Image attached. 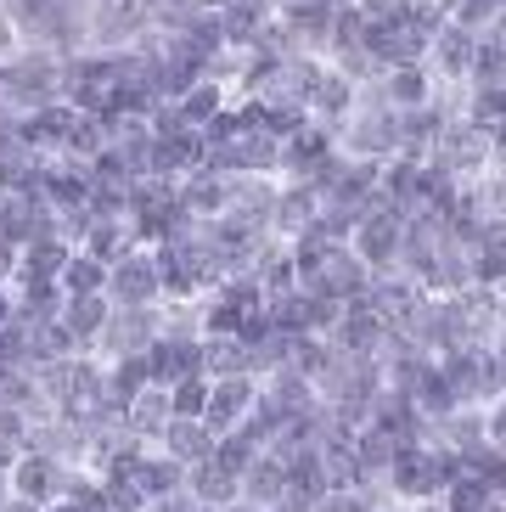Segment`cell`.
Listing matches in <instances>:
<instances>
[{
    "label": "cell",
    "mask_w": 506,
    "mask_h": 512,
    "mask_svg": "<svg viewBox=\"0 0 506 512\" xmlns=\"http://www.w3.org/2000/svg\"><path fill=\"white\" fill-rule=\"evenodd\" d=\"M107 299L119 310H141V304H158L164 287H158V265H152V248L135 242L130 254H119L107 265Z\"/></svg>",
    "instance_id": "1"
},
{
    "label": "cell",
    "mask_w": 506,
    "mask_h": 512,
    "mask_svg": "<svg viewBox=\"0 0 506 512\" xmlns=\"http://www.w3.org/2000/svg\"><path fill=\"white\" fill-rule=\"evenodd\" d=\"M253 406V383L248 372H231L220 377V383H209V406H203V422H209L214 434H225V428H237V417Z\"/></svg>",
    "instance_id": "2"
},
{
    "label": "cell",
    "mask_w": 506,
    "mask_h": 512,
    "mask_svg": "<svg viewBox=\"0 0 506 512\" xmlns=\"http://www.w3.org/2000/svg\"><path fill=\"white\" fill-rule=\"evenodd\" d=\"M107 316H113V299H107V293H79V299H62V321H68V332L79 338V349H90L96 338H102Z\"/></svg>",
    "instance_id": "3"
},
{
    "label": "cell",
    "mask_w": 506,
    "mask_h": 512,
    "mask_svg": "<svg viewBox=\"0 0 506 512\" xmlns=\"http://www.w3.org/2000/svg\"><path fill=\"white\" fill-rule=\"evenodd\" d=\"M473 51H478V40L462 23H445V29H433V40H428V57H439V68H445L450 79H462L467 68H473Z\"/></svg>",
    "instance_id": "4"
},
{
    "label": "cell",
    "mask_w": 506,
    "mask_h": 512,
    "mask_svg": "<svg viewBox=\"0 0 506 512\" xmlns=\"http://www.w3.org/2000/svg\"><path fill=\"white\" fill-rule=\"evenodd\" d=\"M57 287H62V299H79V293H107V265H102V259H90L85 248H74V254H68V265H62V276H57Z\"/></svg>",
    "instance_id": "5"
},
{
    "label": "cell",
    "mask_w": 506,
    "mask_h": 512,
    "mask_svg": "<svg viewBox=\"0 0 506 512\" xmlns=\"http://www.w3.org/2000/svg\"><path fill=\"white\" fill-rule=\"evenodd\" d=\"M225 102H231V91H225L220 79H209V74L197 79V85H192L186 96H175V107L186 113V124H192V130H197V124H209V119L220 113Z\"/></svg>",
    "instance_id": "6"
},
{
    "label": "cell",
    "mask_w": 506,
    "mask_h": 512,
    "mask_svg": "<svg viewBox=\"0 0 506 512\" xmlns=\"http://www.w3.org/2000/svg\"><path fill=\"white\" fill-rule=\"evenodd\" d=\"M383 102L388 107H422V102H428V74H422V62H417V68H388Z\"/></svg>",
    "instance_id": "7"
},
{
    "label": "cell",
    "mask_w": 506,
    "mask_h": 512,
    "mask_svg": "<svg viewBox=\"0 0 506 512\" xmlns=\"http://www.w3.org/2000/svg\"><path fill=\"white\" fill-rule=\"evenodd\" d=\"M203 406H209V372H192L180 383H169V411L175 417H203Z\"/></svg>",
    "instance_id": "8"
},
{
    "label": "cell",
    "mask_w": 506,
    "mask_h": 512,
    "mask_svg": "<svg viewBox=\"0 0 506 512\" xmlns=\"http://www.w3.org/2000/svg\"><path fill=\"white\" fill-rule=\"evenodd\" d=\"M192 490H197L203 501H231V496H237V473H231V467H220V462L209 456V462H197Z\"/></svg>",
    "instance_id": "9"
},
{
    "label": "cell",
    "mask_w": 506,
    "mask_h": 512,
    "mask_svg": "<svg viewBox=\"0 0 506 512\" xmlns=\"http://www.w3.org/2000/svg\"><path fill=\"white\" fill-rule=\"evenodd\" d=\"M17 490L29 501H45L51 490H57V467L45 462V456H34V462H17Z\"/></svg>",
    "instance_id": "10"
},
{
    "label": "cell",
    "mask_w": 506,
    "mask_h": 512,
    "mask_svg": "<svg viewBox=\"0 0 506 512\" xmlns=\"http://www.w3.org/2000/svg\"><path fill=\"white\" fill-rule=\"evenodd\" d=\"M473 119H478V124H495V130H501V124H506V85H484V91H478Z\"/></svg>",
    "instance_id": "11"
},
{
    "label": "cell",
    "mask_w": 506,
    "mask_h": 512,
    "mask_svg": "<svg viewBox=\"0 0 506 512\" xmlns=\"http://www.w3.org/2000/svg\"><path fill=\"white\" fill-rule=\"evenodd\" d=\"M478 496H484L478 484H462V490H456V512H478Z\"/></svg>",
    "instance_id": "12"
},
{
    "label": "cell",
    "mask_w": 506,
    "mask_h": 512,
    "mask_svg": "<svg viewBox=\"0 0 506 512\" xmlns=\"http://www.w3.org/2000/svg\"><path fill=\"white\" fill-rule=\"evenodd\" d=\"M152 6H197V0H152Z\"/></svg>",
    "instance_id": "13"
},
{
    "label": "cell",
    "mask_w": 506,
    "mask_h": 512,
    "mask_svg": "<svg viewBox=\"0 0 506 512\" xmlns=\"http://www.w3.org/2000/svg\"><path fill=\"white\" fill-rule=\"evenodd\" d=\"M6 467H12V451H6V445H0V473H6Z\"/></svg>",
    "instance_id": "14"
},
{
    "label": "cell",
    "mask_w": 506,
    "mask_h": 512,
    "mask_svg": "<svg viewBox=\"0 0 506 512\" xmlns=\"http://www.w3.org/2000/svg\"><path fill=\"white\" fill-rule=\"evenodd\" d=\"M495 141H501V152H506V124H501V130H495Z\"/></svg>",
    "instance_id": "15"
}]
</instances>
